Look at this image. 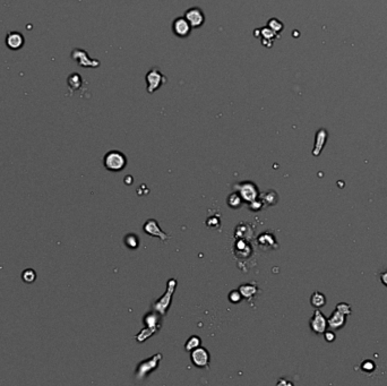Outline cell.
Instances as JSON below:
<instances>
[{
  "instance_id": "21",
  "label": "cell",
  "mask_w": 387,
  "mask_h": 386,
  "mask_svg": "<svg viewBox=\"0 0 387 386\" xmlns=\"http://www.w3.org/2000/svg\"><path fill=\"white\" fill-rule=\"evenodd\" d=\"M200 344H202V339L197 335H193L189 337V339L187 340V342H186L185 350L188 351V352H191V351H193L194 349L200 347Z\"/></svg>"
},
{
  "instance_id": "27",
  "label": "cell",
  "mask_w": 387,
  "mask_h": 386,
  "mask_svg": "<svg viewBox=\"0 0 387 386\" xmlns=\"http://www.w3.org/2000/svg\"><path fill=\"white\" fill-rule=\"evenodd\" d=\"M248 204H249V209L251 210V211H259V210H262L263 206H264V204H263L261 199H258V198L255 199V201H253V202L248 203Z\"/></svg>"
},
{
  "instance_id": "29",
  "label": "cell",
  "mask_w": 387,
  "mask_h": 386,
  "mask_svg": "<svg viewBox=\"0 0 387 386\" xmlns=\"http://www.w3.org/2000/svg\"><path fill=\"white\" fill-rule=\"evenodd\" d=\"M379 280H381L382 283L384 284L385 287L387 288V270L383 271V272H381V273H379Z\"/></svg>"
},
{
  "instance_id": "25",
  "label": "cell",
  "mask_w": 387,
  "mask_h": 386,
  "mask_svg": "<svg viewBox=\"0 0 387 386\" xmlns=\"http://www.w3.org/2000/svg\"><path fill=\"white\" fill-rule=\"evenodd\" d=\"M335 309H337L338 312L343 313L344 315H347V316L351 315V313H352L351 306L349 305V304H347V302H340V304H337L336 308H335Z\"/></svg>"
},
{
  "instance_id": "4",
  "label": "cell",
  "mask_w": 387,
  "mask_h": 386,
  "mask_svg": "<svg viewBox=\"0 0 387 386\" xmlns=\"http://www.w3.org/2000/svg\"><path fill=\"white\" fill-rule=\"evenodd\" d=\"M233 188L241 196L244 202L250 203L259 197L257 186L251 181H243L239 184H234Z\"/></svg>"
},
{
  "instance_id": "15",
  "label": "cell",
  "mask_w": 387,
  "mask_h": 386,
  "mask_svg": "<svg viewBox=\"0 0 387 386\" xmlns=\"http://www.w3.org/2000/svg\"><path fill=\"white\" fill-rule=\"evenodd\" d=\"M234 237L236 239H243V240H250L254 237V229L253 227L248 223L243 222L236 228V232H234Z\"/></svg>"
},
{
  "instance_id": "2",
  "label": "cell",
  "mask_w": 387,
  "mask_h": 386,
  "mask_svg": "<svg viewBox=\"0 0 387 386\" xmlns=\"http://www.w3.org/2000/svg\"><path fill=\"white\" fill-rule=\"evenodd\" d=\"M162 358H163L162 353L158 352L155 353L154 356H152L151 358L141 360V363L137 365L136 370H135V377H136L137 380H145L148 375L158 369Z\"/></svg>"
},
{
  "instance_id": "14",
  "label": "cell",
  "mask_w": 387,
  "mask_h": 386,
  "mask_svg": "<svg viewBox=\"0 0 387 386\" xmlns=\"http://www.w3.org/2000/svg\"><path fill=\"white\" fill-rule=\"evenodd\" d=\"M234 254L238 258H247L251 254V247L246 240L237 239L236 245H234Z\"/></svg>"
},
{
  "instance_id": "1",
  "label": "cell",
  "mask_w": 387,
  "mask_h": 386,
  "mask_svg": "<svg viewBox=\"0 0 387 386\" xmlns=\"http://www.w3.org/2000/svg\"><path fill=\"white\" fill-rule=\"evenodd\" d=\"M177 289V280L176 279H170L167 283V290H165L164 295L157 299L153 304H152V309L158 312V314H161L162 316L167 315L169 308L171 306L172 297H174V294Z\"/></svg>"
},
{
  "instance_id": "12",
  "label": "cell",
  "mask_w": 387,
  "mask_h": 386,
  "mask_svg": "<svg viewBox=\"0 0 387 386\" xmlns=\"http://www.w3.org/2000/svg\"><path fill=\"white\" fill-rule=\"evenodd\" d=\"M345 323H347V315H344L343 313L338 312L337 309H335L334 312L331 314V316L327 318L328 327H330L332 331L341 330L342 327L345 325Z\"/></svg>"
},
{
  "instance_id": "28",
  "label": "cell",
  "mask_w": 387,
  "mask_h": 386,
  "mask_svg": "<svg viewBox=\"0 0 387 386\" xmlns=\"http://www.w3.org/2000/svg\"><path fill=\"white\" fill-rule=\"evenodd\" d=\"M324 337H325V341H327V342H334L335 341V333L332 332V331H325L324 332Z\"/></svg>"
},
{
  "instance_id": "11",
  "label": "cell",
  "mask_w": 387,
  "mask_h": 386,
  "mask_svg": "<svg viewBox=\"0 0 387 386\" xmlns=\"http://www.w3.org/2000/svg\"><path fill=\"white\" fill-rule=\"evenodd\" d=\"M172 29H174V33L179 37H187L191 33L192 25L185 17H179L172 24Z\"/></svg>"
},
{
  "instance_id": "20",
  "label": "cell",
  "mask_w": 387,
  "mask_h": 386,
  "mask_svg": "<svg viewBox=\"0 0 387 386\" xmlns=\"http://www.w3.org/2000/svg\"><path fill=\"white\" fill-rule=\"evenodd\" d=\"M7 44H8L9 48L12 49H18L20 46L23 44V36L20 35L19 33H10L8 36H7Z\"/></svg>"
},
{
  "instance_id": "3",
  "label": "cell",
  "mask_w": 387,
  "mask_h": 386,
  "mask_svg": "<svg viewBox=\"0 0 387 386\" xmlns=\"http://www.w3.org/2000/svg\"><path fill=\"white\" fill-rule=\"evenodd\" d=\"M103 165L106 170L118 172L125 169L127 165V158L125 154L119 152V151H109L103 158Z\"/></svg>"
},
{
  "instance_id": "22",
  "label": "cell",
  "mask_w": 387,
  "mask_h": 386,
  "mask_svg": "<svg viewBox=\"0 0 387 386\" xmlns=\"http://www.w3.org/2000/svg\"><path fill=\"white\" fill-rule=\"evenodd\" d=\"M125 244L126 246L129 248V249H137L138 246H140L141 244V240L140 238H138L136 234L134 233H130V234H127L125 237Z\"/></svg>"
},
{
  "instance_id": "8",
  "label": "cell",
  "mask_w": 387,
  "mask_h": 386,
  "mask_svg": "<svg viewBox=\"0 0 387 386\" xmlns=\"http://www.w3.org/2000/svg\"><path fill=\"white\" fill-rule=\"evenodd\" d=\"M143 323L146 329L158 333L162 326V315L152 309V312L146 313L143 317Z\"/></svg>"
},
{
  "instance_id": "18",
  "label": "cell",
  "mask_w": 387,
  "mask_h": 386,
  "mask_svg": "<svg viewBox=\"0 0 387 386\" xmlns=\"http://www.w3.org/2000/svg\"><path fill=\"white\" fill-rule=\"evenodd\" d=\"M259 199H261L262 203L264 205L273 206L278 203V199H279L278 193L274 191L265 192V193H263V194H261V196H259Z\"/></svg>"
},
{
  "instance_id": "23",
  "label": "cell",
  "mask_w": 387,
  "mask_h": 386,
  "mask_svg": "<svg viewBox=\"0 0 387 386\" xmlns=\"http://www.w3.org/2000/svg\"><path fill=\"white\" fill-rule=\"evenodd\" d=\"M243 198H241V196L238 194V193H233V194H231L229 197H228V205L230 206V208L232 209H238L240 208L241 204H243Z\"/></svg>"
},
{
  "instance_id": "30",
  "label": "cell",
  "mask_w": 387,
  "mask_h": 386,
  "mask_svg": "<svg viewBox=\"0 0 387 386\" xmlns=\"http://www.w3.org/2000/svg\"><path fill=\"white\" fill-rule=\"evenodd\" d=\"M206 222H207V223L213 222V223H211V225H210L209 227H216V226H220V219H219V218H211V219L207 220Z\"/></svg>"
},
{
  "instance_id": "10",
  "label": "cell",
  "mask_w": 387,
  "mask_h": 386,
  "mask_svg": "<svg viewBox=\"0 0 387 386\" xmlns=\"http://www.w3.org/2000/svg\"><path fill=\"white\" fill-rule=\"evenodd\" d=\"M257 244H258V246L264 250L278 249V247H279L275 236L269 231H265L262 234H259V237L257 239Z\"/></svg>"
},
{
  "instance_id": "9",
  "label": "cell",
  "mask_w": 387,
  "mask_h": 386,
  "mask_svg": "<svg viewBox=\"0 0 387 386\" xmlns=\"http://www.w3.org/2000/svg\"><path fill=\"white\" fill-rule=\"evenodd\" d=\"M146 81H147V91L150 93H153L155 89L160 88V86L165 82V77L160 73V70H158L157 68H153L150 73H147Z\"/></svg>"
},
{
  "instance_id": "19",
  "label": "cell",
  "mask_w": 387,
  "mask_h": 386,
  "mask_svg": "<svg viewBox=\"0 0 387 386\" xmlns=\"http://www.w3.org/2000/svg\"><path fill=\"white\" fill-rule=\"evenodd\" d=\"M310 304H312L313 307H315L316 309L322 308L326 305V297H325L324 294L319 291L314 292L312 297H310Z\"/></svg>"
},
{
  "instance_id": "26",
  "label": "cell",
  "mask_w": 387,
  "mask_h": 386,
  "mask_svg": "<svg viewBox=\"0 0 387 386\" xmlns=\"http://www.w3.org/2000/svg\"><path fill=\"white\" fill-rule=\"evenodd\" d=\"M229 300L232 302V304H238L243 300V296H241L239 290H232L229 294Z\"/></svg>"
},
{
  "instance_id": "7",
  "label": "cell",
  "mask_w": 387,
  "mask_h": 386,
  "mask_svg": "<svg viewBox=\"0 0 387 386\" xmlns=\"http://www.w3.org/2000/svg\"><path fill=\"white\" fill-rule=\"evenodd\" d=\"M309 326L310 330L315 334H318V335L319 334H324L325 331L327 330V318L323 315V313L319 309H316L314 312V315L309 320Z\"/></svg>"
},
{
  "instance_id": "6",
  "label": "cell",
  "mask_w": 387,
  "mask_h": 386,
  "mask_svg": "<svg viewBox=\"0 0 387 386\" xmlns=\"http://www.w3.org/2000/svg\"><path fill=\"white\" fill-rule=\"evenodd\" d=\"M143 230H144L145 233L148 234V236H152V237H154V238H158V239H160L162 243H167V241L169 240V238H170V236H169V234H167V232L162 231L161 228H160V226H158V222L157 221V220H154V219L147 220V221L144 223Z\"/></svg>"
},
{
  "instance_id": "5",
  "label": "cell",
  "mask_w": 387,
  "mask_h": 386,
  "mask_svg": "<svg viewBox=\"0 0 387 386\" xmlns=\"http://www.w3.org/2000/svg\"><path fill=\"white\" fill-rule=\"evenodd\" d=\"M191 360L194 366L197 368H207L210 367L211 354L206 348L198 347L191 351Z\"/></svg>"
},
{
  "instance_id": "16",
  "label": "cell",
  "mask_w": 387,
  "mask_h": 386,
  "mask_svg": "<svg viewBox=\"0 0 387 386\" xmlns=\"http://www.w3.org/2000/svg\"><path fill=\"white\" fill-rule=\"evenodd\" d=\"M238 290L240 291V294H241V296H243V298L250 300L251 298H254L255 296H256L257 291H258V288H257V285L254 284V283H247V284H241Z\"/></svg>"
},
{
  "instance_id": "13",
  "label": "cell",
  "mask_w": 387,
  "mask_h": 386,
  "mask_svg": "<svg viewBox=\"0 0 387 386\" xmlns=\"http://www.w3.org/2000/svg\"><path fill=\"white\" fill-rule=\"evenodd\" d=\"M185 18L188 20L192 27H199L200 25H203L205 17H204V13L202 12V9L194 7V8L188 9L186 12Z\"/></svg>"
},
{
  "instance_id": "17",
  "label": "cell",
  "mask_w": 387,
  "mask_h": 386,
  "mask_svg": "<svg viewBox=\"0 0 387 386\" xmlns=\"http://www.w3.org/2000/svg\"><path fill=\"white\" fill-rule=\"evenodd\" d=\"M326 139H327L326 130L320 129L319 132L317 133L315 147H314V152H313V154L315 155V157H318V155L320 154V152H322L324 145L326 144Z\"/></svg>"
},
{
  "instance_id": "24",
  "label": "cell",
  "mask_w": 387,
  "mask_h": 386,
  "mask_svg": "<svg viewBox=\"0 0 387 386\" xmlns=\"http://www.w3.org/2000/svg\"><path fill=\"white\" fill-rule=\"evenodd\" d=\"M22 280L27 284L33 283V282L36 280V272L32 270V268H26V270H24L22 273Z\"/></svg>"
}]
</instances>
